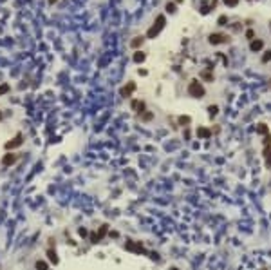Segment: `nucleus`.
Returning <instances> with one entry per match:
<instances>
[{"label": "nucleus", "mask_w": 271, "mask_h": 270, "mask_svg": "<svg viewBox=\"0 0 271 270\" xmlns=\"http://www.w3.org/2000/svg\"><path fill=\"white\" fill-rule=\"evenodd\" d=\"M132 111L145 113V103H143V102H139V100H134V102H132Z\"/></svg>", "instance_id": "9d476101"}, {"label": "nucleus", "mask_w": 271, "mask_h": 270, "mask_svg": "<svg viewBox=\"0 0 271 270\" xmlns=\"http://www.w3.org/2000/svg\"><path fill=\"white\" fill-rule=\"evenodd\" d=\"M246 38L255 40V33H253V29H248V31H246Z\"/></svg>", "instance_id": "a878e982"}, {"label": "nucleus", "mask_w": 271, "mask_h": 270, "mask_svg": "<svg viewBox=\"0 0 271 270\" xmlns=\"http://www.w3.org/2000/svg\"><path fill=\"white\" fill-rule=\"evenodd\" d=\"M188 94L194 98H202L206 94V91H204V87H202V83L199 80H192L188 83Z\"/></svg>", "instance_id": "f257e3e1"}, {"label": "nucleus", "mask_w": 271, "mask_h": 270, "mask_svg": "<svg viewBox=\"0 0 271 270\" xmlns=\"http://www.w3.org/2000/svg\"><path fill=\"white\" fill-rule=\"evenodd\" d=\"M107 232H109V225H101V227H99V232H98V237H99V239H103Z\"/></svg>", "instance_id": "dca6fc26"}, {"label": "nucleus", "mask_w": 271, "mask_h": 270, "mask_svg": "<svg viewBox=\"0 0 271 270\" xmlns=\"http://www.w3.org/2000/svg\"><path fill=\"white\" fill-rule=\"evenodd\" d=\"M125 247H127V250H132V252H141L143 250V245H141V243H134V241H128Z\"/></svg>", "instance_id": "1a4fd4ad"}, {"label": "nucleus", "mask_w": 271, "mask_h": 270, "mask_svg": "<svg viewBox=\"0 0 271 270\" xmlns=\"http://www.w3.org/2000/svg\"><path fill=\"white\" fill-rule=\"evenodd\" d=\"M224 4H226V6H230V7H233V6H237V4H239V0H224Z\"/></svg>", "instance_id": "bb28decb"}, {"label": "nucleus", "mask_w": 271, "mask_h": 270, "mask_svg": "<svg viewBox=\"0 0 271 270\" xmlns=\"http://www.w3.org/2000/svg\"><path fill=\"white\" fill-rule=\"evenodd\" d=\"M91 241H92V243H98V241H99L98 234H91Z\"/></svg>", "instance_id": "c85d7f7f"}, {"label": "nucleus", "mask_w": 271, "mask_h": 270, "mask_svg": "<svg viewBox=\"0 0 271 270\" xmlns=\"http://www.w3.org/2000/svg\"><path fill=\"white\" fill-rule=\"evenodd\" d=\"M228 35H222V33H212L210 37H208V42L213 44V45H217V44H226L228 42Z\"/></svg>", "instance_id": "7ed1b4c3"}, {"label": "nucleus", "mask_w": 271, "mask_h": 270, "mask_svg": "<svg viewBox=\"0 0 271 270\" xmlns=\"http://www.w3.org/2000/svg\"><path fill=\"white\" fill-rule=\"evenodd\" d=\"M264 158H266V167L271 169V147H264Z\"/></svg>", "instance_id": "9b49d317"}, {"label": "nucleus", "mask_w": 271, "mask_h": 270, "mask_svg": "<svg viewBox=\"0 0 271 270\" xmlns=\"http://www.w3.org/2000/svg\"><path fill=\"white\" fill-rule=\"evenodd\" d=\"M152 118H154L152 113H143V116H141V120H143V122H150Z\"/></svg>", "instance_id": "aec40b11"}, {"label": "nucleus", "mask_w": 271, "mask_h": 270, "mask_svg": "<svg viewBox=\"0 0 271 270\" xmlns=\"http://www.w3.org/2000/svg\"><path fill=\"white\" fill-rule=\"evenodd\" d=\"M226 17H224V15H222V17H219V25H226Z\"/></svg>", "instance_id": "cd10ccee"}, {"label": "nucleus", "mask_w": 271, "mask_h": 270, "mask_svg": "<svg viewBox=\"0 0 271 270\" xmlns=\"http://www.w3.org/2000/svg\"><path fill=\"white\" fill-rule=\"evenodd\" d=\"M264 147H271V134L264 136Z\"/></svg>", "instance_id": "4be33fe9"}, {"label": "nucleus", "mask_w": 271, "mask_h": 270, "mask_svg": "<svg viewBox=\"0 0 271 270\" xmlns=\"http://www.w3.org/2000/svg\"><path fill=\"white\" fill-rule=\"evenodd\" d=\"M54 2H56V0H49V4H54Z\"/></svg>", "instance_id": "c756f323"}, {"label": "nucleus", "mask_w": 271, "mask_h": 270, "mask_svg": "<svg viewBox=\"0 0 271 270\" xmlns=\"http://www.w3.org/2000/svg\"><path fill=\"white\" fill-rule=\"evenodd\" d=\"M170 270H179V268H175V267H172V268H170Z\"/></svg>", "instance_id": "7c9ffc66"}, {"label": "nucleus", "mask_w": 271, "mask_h": 270, "mask_svg": "<svg viewBox=\"0 0 271 270\" xmlns=\"http://www.w3.org/2000/svg\"><path fill=\"white\" fill-rule=\"evenodd\" d=\"M0 120H2V113H0Z\"/></svg>", "instance_id": "2f4dec72"}, {"label": "nucleus", "mask_w": 271, "mask_h": 270, "mask_svg": "<svg viewBox=\"0 0 271 270\" xmlns=\"http://www.w3.org/2000/svg\"><path fill=\"white\" fill-rule=\"evenodd\" d=\"M134 62H136V64H141V62H145V53H141V51H136V53H134Z\"/></svg>", "instance_id": "4468645a"}, {"label": "nucleus", "mask_w": 271, "mask_h": 270, "mask_svg": "<svg viewBox=\"0 0 271 270\" xmlns=\"http://www.w3.org/2000/svg\"><path fill=\"white\" fill-rule=\"evenodd\" d=\"M20 145H22V134H17L13 141H7V143H6V149H7V151H9V149H17Z\"/></svg>", "instance_id": "423d86ee"}, {"label": "nucleus", "mask_w": 271, "mask_h": 270, "mask_svg": "<svg viewBox=\"0 0 271 270\" xmlns=\"http://www.w3.org/2000/svg\"><path fill=\"white\" fill-rule=\"evenodd\" d=\"M197 136H199V138H202V140H208V138L212 136V131H210V129H206V127H199V129H197Z\"/></svg>", "instance_id": "6e6552de"}, {"label": "nucleus", "mask_w": 271, "mask_h": 270, "mask_svg": "<svg viewBox=\"0 0 271 270\" xmlns=\"http://www.w3.org/2000/svg\"><path fill=\"white\" fill-rule=\"evenodd\" d=\"M257 133L258 134H269V129H268V125L266 123H258V127H257Z\"/></svg>", "instance_id": "ddd939ff"}, {"label": "nucleus", "mask_w": 271, "mask_h": 270, "mask_svg": "<svg viewBox=\"0 0 271 270\" xmlns=\"http://www.w3.org/2000/svg\"><path fill=\"white\" fill-rule=\"evenodd\" d=\"M208 111H210V114H217V113H219V107H217V105H210V107H208Z\"/></svg>", "instance_id": "393cba45"}, {"label": "nucleus", "mask_w": 271, "mask_h": 270, "mask_svg": "<svg viewBox=\"0 0 271 270\" xmlns=\"http://www.w3.org/2000/svg\"><path fill=\"white\" fill-rule=\"evenodd\" d=\"M201 78H204L206 82H213V75H210V73H206V71H204V73H201Z\"/></svg>", "instance_id": "6ab92c4d"}, {"label": "nucleus", "mask_w": 271, "mask_h": 270, "mask_svg": "<svg viewBox=\"0 0 271 270\" xmlns=\"http://www.w3.org/2000/svg\"><path fill=\"white\" fill-rule=\"evenodd\" d=\"M47 257H49V261H51V263H54V265L58 263V257H56V252H54V250H47Z\"/></svg>", "instance_id": "2eb2a0df"}, {"label": "nucleus", "mask_w": 271, "mask_h": 270, "mask_svg": "<svg viewBox=\"0 0 271 270\" xmlns=\"http://www.w3.org/2000/svg\"><path fill=\"white\" fill-rule=\"evenodd\" d=\"M136 91V83L134 82H128V85H125L123 89H121V96H132V93Z\"/></svg>", "instance_id": "20e7f679"}, {"label": "nucleus", "mask_w": 271, "mask_h": 270, "mask_svg": "<svg viewBox=\"0 0 271 270\" xmlns=\"http://www.w3.org/2000/svg\"><path fill=\"white\" fill-rule=\"evenodd\" d=\"M271 60V51H266L264 55H262V64H266V62H269Z\"/></svg>", "instance_id": "412c9836"}, {"label": "nucleus", "mask_w": 271, "mask_h": 270, "mask_svg": "<svg viewBox=\"0 0 271 270\" xmlns=\"http://www.w3.org/2000/svg\"><path fill=\"white\" fill-rule=\"evenodd\" d=\"M165 22H166V18H165V15H159L157 18H155L154 25L148 29V33H147V37L148 38H154V37H157L159 33H161V29L165 27Z\"/></svg>", "instance_id": "f03ea898"}, {"label": "nucleus", "mask_w": 271, "mask_h": 270, "mask_svg": "<svg viewBox=\"0 0 271 270\" xmlns=\"http://www.w3.org/2000/svg\"><path fill=\"white\" fill-rule=\"evenodd\" d=\"M190 122H192V118H190V116H181V118H179V123H181V125H184V127H186Z\"/></svg>", "instance_id": "a211bd4d"}, {"label": "nucleus", "mask_w": 271, "mask_h": 270, "mask_svg": "<svg viewBox=\"0 0 271 270\" xmlns=\"http://www.w3.org/2000/svg\"><path fill=\"white\" fill-rule=\"evenodd\" d=\"M17 161V154H13V152H7V154L2 158V165L4 167H9V165H13Z\"/></svg>", "instance_id": "39448f33"}, {"label": "nucleus", "mask_w": 271, "mask_h": 270, "mask_svg": "<svg viewBox=\"0 0 271 270\" xmlns=\"http://www.w3.org/2000/svg\"><path fill=\"white\" fill-rule=\"evenodd\" d=\"M166 11L175 13V4H174V2H168V4H166Z\"/></svg>", "instance_id": "5701e85b"}, {"label": "nucleus", "mask_w": 271, "mask_h": 270, "mask_svg": "<svg viewBox=\"0 0 271 270\" xmlns=\"http://www.w3.org/2000/svg\"><path fill=\"white\" fill-rule=\"evenodd\" d=\"M264 47V42L258 38V40H251V44H250V49H251L253 53H257V51H260Z\"/></svg>", "instance_id": "0eeeda50"}, {"label": "nucleus", "mask_w": 271, "mask_h": 270, "mask_svg": "<svg viewBox=\"0 0 271 270\" xmlns=\"http://www.w3.org/2000/svg\"><path fill=\"white\" fill-rule=\"evenodd\" d=\"M143 37H136L134 40H132V42H130V45H132V49H137V47H141V45H143Z\"/></svg>", "instance_id": "f8f14e48"}, {"label": "nucleus", "mask_w": 271, "mask_h": 270, "mask_svg": "<svg viewBox=\"0 0 271 270\" xmlns=\"http://www.w3.org/2000/svg\"><path fill=\"white\" fill-rule=\"evenodd\" d=\"M49 268V265H47V263H45V261H36V270H47Z\"/></svg>", "instance_id": "f3484780"}, {"label": "nucleus", "mask_w": 271, "mask_h": 270, "mask_svg": "<svg viewBox=\"0 0 271 270\" xmlns=\"http://www.w3.org/2000/svg\"><path fill=\"white\" fill-rule=\"evenodd\" d=\"M7 91H9V85H7V83H2V85H0V94H6Z\"/></svg>", "instance_id": "b1692460"}]
</instances>
